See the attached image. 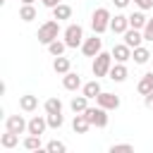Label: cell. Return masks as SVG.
<instances>
[{
	"mask_svg": "<svg viewBox=\"0 0 153 153\" xmlns=\"http://www.w3.org/2000/svg\"><path fill=\"white\" fill-rule=\"evenodd\" d=\"M45 151H50V153H65V151H67V146H65L62 141H50V143L45 146Z\"/></svg>",
	"mask_w": 153,
	"mask_h": 153,
	"instance_id": "obj_30",
	"label": "cell"
},
{
	"mask_svg": "<svg viewBox=\"0 0 153 153\" xmlns=\"http://www.w3.org/2000/svg\"><path fill=\"white\" fill-rule=\"evenodd\" d=\"M88 127H91V122L86 120V115H84V112H74V120H72V129H74V134H86Z\"/></svg>",
	"mask_w": 153,
	"mask_h": 153,
	"instance_id": "obj_12",
	"label": "cell"
},
{
	"mask_svg": "<svg viewBox=\"0 0 153 153\" xmlns=\"http://www.w3.org/2000/svg\"><path fill=\"white\" fill-rule=\"evenodd\" d=\"M88 100H91V98H86L84 93H81V96H74L72 103H69V108H72L74 112H84V110L88 108Z\"/></svg>",
	"mask_w": 153,
	"mask_h": 153,
	"instance_id": "obj_24",
	"label": "cell"
},
{
	"mask_svg": "<svg viewBox=\"0 0 153 153\" xmlns=\"http://www.w3.org/2000/svg\"><path fill=\"white\" fill-rule=\"evenodd\" d=\"M69 67H72L69 57H62V55H57V57L53 60V69H55L57 74H67V72H69Z\"/></svg>",
	"mask_w": 153,
	"mask_h": 153,
	"instance_id": "obj_22",
	"label": "cell"
},
{
	"mask_svg": "<svg viewBox=\"0 0 153 153\" xmlns=\"http://www.w3.org/2000/svg\"><path fill=\"white\" fill-rule=\"evenodd\" d=\"M19 108H22L24 112H33V110L38 108V96H31V93L19 96Z\"/></svg>",
	"mask_w": 153,
	"mask_h": 153,
	"instance_id": "obj_16",
	"label": "cell"
},
{
	"mask_svg": "<svg viewBox=\"0 0 153 153\" xmlns=\"http://www.w3.org/2000/svg\"><path fill=\"white\" fill-rule=\"evenodd\" d=\"M110 10L108 7H98L96 12H93V17H91V29H93V33H105L108 29H110Z\"/></svg>",
	"mask_w": 153,
	"mask_h": 153,
	"instance_id": "obj_2",
	"label": "cell"
},
{
	"mask_svg": "<svg viewBox=\"0 0 153 153\" xmlns=\"http://www.w3.org/2000/svg\"><path fill=\"white\" fill-rule=\"evenodd\" d=\"M36 0H22V5H33Z\"/></svg>",
	"mask_w": 153,
	"mask_h": 153,
	"instance_id": "obj_37",
	"label": "cell"
},
{
	"mask_svg": "<svg viewBox=\"0 0 153 153\" xmlns=\"http://www.w3.org/2000/svg\"><path fill=\"white\" fill-rule=\"evenodd\" d=\"M143 41H153V17L146 22V26H143Z\"/></svg>",
	"mask_w": 153,
	"mask_h": 153,
	"instance_id": "obj_31",
	"label": "cell"
},
{
	"mask_svg": "<svg viewBox=\"0 0 153 153\" xmlns=\"http://www.w3.org/2000/svg\"><path fill=\"white\" fill-rule=\"evenodd\" d=\"M57 33H60V22H57V19H48L45 24H41V26H38L36 38H38V43L48 45V43H53V41L57 38Z\"/></svg>",
	"mask_w": 153,
	"mask_h": 153,
	"instance_id": "obj_1",
	"label": "cell"
},
{
	"mask_svg": "<svg viewBox=\"0 0 153 153\" xmlns=\"http://www.w3.org/2000/svg\"><path fill=\"white\" fill-rule=\"evenodd\" d=\"M41 5H43V7H50V10H53V7H57V5H60V0H41Z\"/></svg>",
	"mask_w": 153,
	"mask_h": 153,
	"instance_id": "obj_35",
	"label": "cell"
},
{
	"mask_svg": "<svg viewBox=\"0 0 153 153\" xmlns=\"http://www.w3.org/2000/svg\"><path fill=\"white\" fill-rule=\"evenodd\" d=\"M110 29H112L115 33H124V31L129 29V17H124V14H115V17L110 19Z\"/></svg>",
	"mask_w": 153,
	"mask_h": 153,
	"instance_id": "obj_13",
	"label": "cell"
},
{
	"mask_svg": "<svg viewBox=\"0 0 153 153\" xmlns=\"http://www.w3.org/2000/svg\"><path fill=\"white\" fill-rule=\"evenodd\" d=\"M43 108H45V112H62V100L60 98H48L43 103Z\"/></svg>",
	"mask_w": 153,
	"mask_h": 153,
	"instance_id": "obj_29",
	"label": "cell"
},
{
	"mask_svg": "<svg viewBox=\"0 0 153 153\" xmlns=\"http://www.w3.org/2000/svg\"><path fill=\"white\" fill-rule=\"evenodd\" d=\"M17 143H19V134H14V131L5 129V134L0 136V146H2V148H14Z\"/></svg>",
	"mask_w": 153,
	"mask_h": 153,
	"instance_id": "obj_19",
	"label": "cell"
},
{
	"mask_svg": "<svg viewBox=\"0 0 153 153\" xmlns=\"http://www.w3.org/2000/svg\"><path fill=\"white\" fill-rule=\"evenodd\" d=\"M131 57H134V62H136V65H146V62H148V57H151V50H148V48H143V45H139V48H134V50H131Z\"/></svg>",
	"mask_w": 153,
	"mask_h": 153,
	"instance_id": "obj_21",
	"label": "cell"
},
{
	"mask_svg": "<svg viewBox=\"0 0 153 153\" xmlns=\"http://www.w3.org/2000/svg\"><path fill=\"white\" fill-rule=\"evenodd\" d=\"M131 148H134L131 143H115L110 151H112V153H122V151H131Z\"/></svg>",
	"mask_w": 153,
	"mask_h": 153,
	"instance_id": "obj_32",
	"label": "cell"
},
{
	"mask_svg": "<svg viewBox=\"0 0 153 153\" xmlns=\"http://www.w3.org/2000/svg\"><path fill=\"white\" fill-rule=\"evenodd\" d=\"M96 105H100V108H105V110H117V108H120V96H115V93H110V91H100V93L96 96Z\"/></svg>",
	"mask_w": 153,
	"mask_h": 153,
	"instance_id": "obj_7",
	"label": "cell"
},
{
	"mask_svg": "<svg viewBox=\"0 0 153 153\" xmlns=\"http://www.w3.org/2000/svg\"><path fill=\"white\" fill-rule=\"evenodd\" d=\"M65 43H67V48H79L81 43H84V29L79 26V24H69L67 29H65Z\"/></svg>",
	"mask_w": 153,
	"mask_h": 153,
	"instance_id": "obj_5",
	"label": "cell"
},
{
	"mask_svg": "<svg viewBox=\"0 0 153 153\" xmlns=\"http://www.w3.org/2000/svg\"><path fill=\"white\" fill-rule=\"evenodd\" d=\"M127 74H129V72H127V67H124V62H115V65L110 67V74H108V76H110L112 81H117V84H122V81L127 79Z\"/></svg>",
	"mask_w": 153,
	"mask_h": 153,
	"instance_id": "obj_14",
	"label": "cell"
},
{
	"mask_svg": "<svg viewBox=\"0 0 153 153\" xmlns=\"http://www.w3.org/2000/svg\"><path fill=\"white\" fill-rule=\"evenodd\" d=\"M45 117H48V127H53V129H60V127L65 124V117H62V112H48Z\"/></svg>",
	"mask_w": 153,
	"mask_h": 153,
	"instance_id": "obj_27",
	"label": "cell"
},
{
	"mask_svg": "<svg viewBox=\"0 0 153 153\" xmlns=\"http://www.w3.org/2000/svg\"><path fill=\"white\" fill-rule=\"evenodd\" d=\"M62 86H65L67 91H76V88L81 86V76L74 74V72H67V74H62Z\"/></svg>",
	"mask_w": 153,
	"mask_h": 153,
	"instance_id": "obj_15",
	"label": "cell"
},
{
	"mask_svg": "<svg viewBox=\"0 0 153 153\" xmlns=\"http://www.w3.org/2000/svg\"><path fill=\"white\" fill-rule=\"evenodd\" d=\"M24 148H26V151H41V136L29 134V136L24 139Z\"/></svg>",
	"mask_w": 153,
	"mask_h": 153,
	"instance_id": "obj_28",
	"label": "cell"
},
{
	"mask_svg": "<svg viewBox=\"0 0 153 153\" xmlns=\"http://www.w3.org/2000/svg\"><path fill=\"white\" fill-rule=\"evenodd\" d=\"M136 91H139L141 96H148V93L153 91V72H146V74L141 76V81H139Z\"/></svg>",
	"mask_w": 153,
	"mask_h": 153,
	"instance_id": "obj_17",
	"label": "cell"
},
{
	"mask_svg": "<svg viewBox=\"0 0 153 153\" xmlns=\"http://www.w3.org/2000/svg\"><path fill=\"white\" fill-rule=\"evenodd\" d=\"M81 91H84V96H86V98H96L103 88H100V81H98V79H93V81L84 84V86H81Z\"/></svg>",
	"mask_w": 153,
	"mask_h": 153,
	"instance_id": "obj_23",
	"label": "cell"
},
{
	"mask_svg": "<svg viewBox=\"0 0 153 153\" xmlns=\"http://www.w3.org/2000/svg\"><path fill=\"white\" fill-rule=\"evenodd\" d=\"M112 57H115V62H127V60H131V48L127 45V43H117V45H112Z\"/></svg>",
	"mask_w": 153,
	"mask_h": 153,
	"instance_id": "obj_11",
	"label": "cell"
},
{
	"mask_svg": "<svg viewBox=\"0 0 153 153\" xmlns=\"http://www.w3.org/2000/svg\"><path fill=\"white\" fill-rule=\"evenodd\" d=\"M19 19H22V22H33V19H36V7H33V5H22Z\"/></svg>",
	"mask_w": 153,
	"mask_h": 153,
	"instance_id": "obj_25",
	"label": "cell"
},
{
	"mask_svg": "<svg viewBox=\"0 0 153 153\" xmlns=\"http://www.w3.org/2000/svg\"><path fill=\"white\" fill-rule=\"evenodd\" d=\"M84 115H86V120L91 122V127H108V110L105 108H100V105H96V108H86L84 110Z\"/></svg>",
	"mask_w": 153,
	"mask_h": 153,
	"instance_id": "obj_4",
	"label": "cell"
},
{
	"mask_svg": "<svg viewBox=\"0 0 153 153\" xmlns=\"http://www.w3.org/2000/svg\"><path fill=\"white\" fill-rule=\"evenodd\" d=\"M72 17V7L69 5H65V2H60L57 7H53V19H57V22H62V19H69Z\"/></svg>",
	"mask_w": 153,
	"mask_h": 153,
	"instance_id": "obj_20",
	"label": "cell"
},
{
	"mask_svg": "<svg viewBox=\"0 0 153 153\" xmlns=\"http://www.w3.org/2000/svg\"><path fill=\"white\" fill-rule=\"evenodd\" d=\"M45 129H48V117L33 115V117L29 120V134H36V136H41V134H45Z\"/></svg>",
	"mask_w": 153,
	"mask_h": 153,
	"instance_id": "obj_10",
	"label": "cell"
},
{
	"mask_svg": "<svg viewBox=\"0 0 153 153\" xmlns=\"http://www.w3.org/2000/svg\"><path fill=\"white\" fill-rule=\"evenodd\" d=\"M112 60H115L112 53H103V50H100V53L93 57V67H91V69H93V76H96V79H98V76H108V74H110V67H112Z\"/></svg>",
	"mask_w": 153,
	"mask_h": 153,
	"instance_id": "obj_3",
	"label": "cell"
},
{
	"mask_svg": "<svg viewBox=\"0 0 153 153\" xmlns=\"http://www.w3.org/2000/svg\"><path fill=\"white\" fill-rule=\"evenodd\" d=\"M122 36H124V43H127L131 50H134V48H139V45H141V41H143V31H141V29H131V26H129Z\"/></svg>",
	"mask_w": 153,
	"mask_h": 153,
	"instance_id": "obj_9",
	"label": "cell"
},
{
	"mask_svg": "<svg viewBox=\"0 0 153 153\" xmlns=\"http://www.w3.org/2000/svg\"><path fill=\"white\" fill-rule=\"evenodd\" d=\"M112 2H115V7H120V10H124V7H127V5L131 2V0H112Z\"/></svg>",
	"mask_w": 153,
	"mask_h": 153,
	"instance_id": "obj_36",
	"label": "cell"
},
{
	"mask_svg": "<svg viewBox=\"0 0 153 153\" xmlns=\"http://www.w3.org/2000/svg\"><path fill=\"white\" fill-rule=\"evenodd\" d=\"M143 105H146L148 110H153V91H151L148 96H143Z\"/></svg>",
	"mask_w": 153,
	"mask_h": 153,
	"instance_id": "obj_34",
	"label": "cell"
},
{
	"mask_svg": "<svg viewBox=\"0 0 153 153\" xmlns=\"http://www.w3.org/2000/svg\"><path fill=\"white\" fill-rule=\"evenodd\" d=\"M134 5H139V10H151L153 0H134Z\"/></svg>",
	"mask_w": 153,
	"mask_h": 153,
	"instance_id": "obj_33",
	"label": "cell"
},
{
	"mask_svg": "<svg viewBox=\"0 0 153 153\" xmlns=\"http://www.w3.org/2000/svg\"><path fill=\"white\" fill-rule=\"evenodd\" d=\"M146 22H148V17L143 14V10H141V12H131V14H129V26H131V29H141V31H143Z\"/></svg>",
	"mask_w": 153,
	"mask_h": 153,
	"instance_id": "obj_18",
	"label": "cell"
},
{
	"mask_svg": "<svg viewBox=\"0 0 153 153\" xmlns=\"http://www.w3.org/2000/svg\"><path fill=\"white\" fill-rule=\"evenodd\" d=\"M48 50H50V55H53V57H57V55H62V53L67 50V43H65V41H57V38H55L53 43H48Z\"/></svg>",
	"mask_w": 153,
	"mask_h": 153,
	"instance_id": "obj_26",
	"label": "cell"
},
{
	"mask_svg": "<svg viewBox=\"0 0 153 153\" xmlns=\"http://www.w3.org/2000/svg\"><path fill=\"white\" fill-rule=\"evenodd\" d=\"M100 50H103V38H100V33H93L91 38H84V43H81V53H84L86 57H96Z\"/></svg>",
	"mask_w": 153,
	"mask_h": 153,
	"instance_id": "obj_6",
	"label": "cell"
},
{
	"mask_svg": "<svg viewBox=\"0 0 153 153\" xmlns=\"http://www.w3.org/2000/svg\"><path fill=\"white\" fill-rule=\"evenodd\" d=\"M5 129L14 131V134H24V131H29V122L22 115H10L7 122H5Z\"/></svg>",
	"mask_w": 153,
	"mask_h": 153,
	"instance_id": "obj_8",
	"label": "cell"
}]
</instances>
